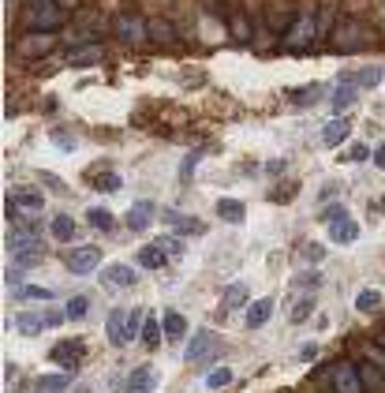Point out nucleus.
Wrapping results in <instances>:
<instances>
[{
	"instance_id": "1",
	"label": "nucleus",
	"mask_w": 385,
	"mask_h": 393,
	"mask_svg": "<svg viewBox=\"0 0 385 393\" xmlns=\"http://www.w3.org/2000/svg\"><path fill=\"white\" fill-rule=\"evenodd\" d=\"M329 41H333V49L340 53H356V49H370L374 41H378V34H374L370 27H363V23H351V19H340L337 30H329Z\"/></svg>"
},
{
	"instance_id": "2",
	"label": "nucleus",
	"mask_w": 385,
	"mask_h": 393,
	"mask_svg": "<svg viewBox=\"0 0 385 393\" xmlns=\"http://www.w3.org/2000/svg\"><path fill=\"white\" fill-rule=\"evenodd\" d=\"M64 19H68V12L57 4V0H30L27 4V12H23V27H30V30H57Z\"/></svg>"
},
{
	"instance_id": "3",
	"label": "nucleus",
	"mask_w": 385,
	"mask_h": 393,
	"mask_svg": "<svg viewBox=\"0 0 385 393\" xmlns=\"http://www.w3.org/2000/svg\"><path fill=\"white\" fill-rule=\"evenodd\" d=\"M314 38H318V19H314V15H300V19L288 27V34H284L281 46H284V49H307Z\"/></svg>"
},
{
	"instance_id": "4",
	"label": "nucleus",
	"mask_w": 385,
	"mask_h": 393,
	"mask_svg": "<svg viewBox=\"0 0 385 393\" xmlns=\"http://www.w3.org/2000/svg\"><path fill=\"white\" fill-rule=\"evenodd\" d=\"M64 266H68L71 274L86 277V274H94V270L102 266V251L97 247H71L68 255H64Z\"/></svg>"
},
{
	"instance_id": "5",
	"label": "nucleus",
	"mask_w": 385,
	"mask_h": 393,
	"mask_svg": "<svg viewBox=\"0 0 385 393\" xmlns=\"http://www.w3.org/2000/svg\"><path fill=\"white\" fill-rule=\"evenodd\" d=\"M116 34L120 38H124V41H131V46H142V41H146L150 38V23H146V19H142V15H116Z\"/></svg>"
},
{
	"instance_id": "6",
	"label": "nucleus",
	"mask_w": 385,
	"mask_h": 393,
	"mask_svg": "<svg viewBox=\"0 0 385 393\" xmlns=\"http://www.w3.org/2000/svg\"><path fill=\"white\" fill-rule=\"evenodd\" d=\"M105 333H108V341H113V345L135 341V333H131V311L113 308V315H108V322H105Z\"/></svg>"
},
{
	"instance_id": "7",
	"label": "nucleus",
	"mask_w": 385,
	"mask_h": 393,
	"mask_svg": "<svg viewBox=\"0 0 385 393\" xmlns=\"http://www.w3.org/2000/svg\"><path fill=\"white\" fill-rule=\"evenodd\" d=\"M139 281V274L131 266H124V262H113V266L102 270V285L105 289H131Z\"/></svg>"
},
{
	"instance_id": "8",
	"label": "nucleus",
	"mask_w": 385,
	"mask_h": 393,
	"mask_svg": "<svg viewBox=\"0 0 385 393\" xmlns=\"http://www.w3.org/2000/svg\"><path fill=\"white\" fill-rule=\"evenodd\" d=\"M83 341H60V345H52V352H49V359L52 364H60L64 371H71V367H79V359H83Z\"/></svg>"
},
{
	"instance_id": "9",
	"label": "nucleus",
	"mask_w": 385,
	"mask_h": 393,
	"mask_svg": "<svg viewBox=\"0 0 385 393\" xmlns=\"http://www.w3.org/2000/svg\"><path fill=\"white\" fill-rule=\"evenodd\" d=\"M333 389H337V393H359V389H363L359 367H351V364H337V367H333Z\"/></svg>"
},
{
	"instance_id": "10",
	"label": "nucleus",
	"mask_w": 385,
	"mask_h": 393,
	"mask_svg": "<svg viewBox=\"0 0 385 393\" xmlns=\"http://www.w3.org/2000/svg\"><path fill=\"white\" fill-rule=\"evenodd\" d=\"M41 206H46V199H41L38 191H19V195H8V217H15L19 210H27V214H38Z\"/></svg>"
},
{
	"instance_id": "11",
	"label": "nucleus",
	"mask_w": 385,
	"mask_h": 393,
	"mask_svg": "<svg viewBox=\"0 0 385 393\" xmlns=\"http://www.w3.org/2000/svg\"><path fill=\"white\" fill-rule=\"evenodd\" d=\"M153 389H158V371H153V367L131 371V378L124 386V393H153Z\"/></svg>"
},
{
	"instance_id": "12",
	"label": "nucleus",
	"mask_w": 385,
	"mask_h": 393,
	"mask_svg": "<svg viewBox=\"0 0 385 393\" xmlns=\"http://www.w3.org/2000/svg\"><path fill=\"white\" fill-rule=\"evenodd\" d=\"M46 49H52V34H49V30H38V34H27L23 41H19V53H23V57H41Z\"/></svg>"
},
{
	"instance_id": "13",
	"label": "nucleus",
	"mask_w": 385,
	"mask_h": 393,
	"mask_svg": "<svg viewBox=\"0 0 385 393\" xmlns=\"http://www.w3.org/2000/svg\"><path fill=\"white\" fill-rule=\"evenodd\" d=\"M329 240H337V244H356V240H359V225L351 221V214L329 225Z\"/></svg>"
},
{
	"instance_id": "14",
	"label": "nucleus",
	"mask_w": 385,
	"mask_h": 393,
	"mask_svg": "<svg viewBox=\"0 0 385 393\" xmlns=\"http://www.w3.org/2000/svg\"><path fill=\"white\" fill-rule=\"evenodd\" d=\"M217 217L228 221V225H244L247 221V206L239 199H221V202H217Z\"/></svg>"
},
{
	"instance_id": "15",
	"label": "nucleus",
	"mask_w": 385,
	"mask_h": 393,
	"mask_svg": "<svg viewBox=\"0 0 385 393\" xmlns=\"http://www.w3.org/2000/svg\"><path fill=\"white\" fill-rule=\"evenodd\" d=\"M270 315H273V300H270V296L255 300V303L247 308V330H258V326H266Z\"/></svg>"
},
{
	"instance_id": "16",
	"label": "nucleus",
	"mask_w": 385,
	"mask_h": 393,
	"mask_svg": "<svg viewBox=\"0 0 385 393\" xmlns=\"http://www.w3.org/2000/svg\"><path fill=\"white\" fill-rule=\"evenodd\" d=\"M127 228H135V233H142V228H150V221H153V202H135L127 210Z\"/></svg>"
},
{
	"instance_id": "17",
	"label": "nucleus",
	"mask_w": 385,
	"mask_h": 393,
	"mask_svg": "<svg viewBox=\"0 0 385 393\" xmlns=\"http://www.w3.org/2000/svg\"><path fill=\"white\" fill-rule=\"evenodd\" d=\"M161 221L176 228V233H202V221H195V217H183L180 210H161Z\"/></svg>"
},
{
	"instance_id": "18",
	"label": "nucleus",
	"mask_w": 385,
	"mask_h": 393,
	"mask_svg": "<svg viewBox=\"0 0 385 393\" xmlns=\"http://www.w3.org/2000/svg\"><path fill=\"white\" fill-rule=\"evenodd\" d=\"M161 326H164V341H183L187 337V319L180 311H164Z\"/></svg>"
},
{
	"instance_id": "19",
	"label": "nucleus",
	"mask_w": 385,
	"mask_h": 393,
	"mask_svg": "<svg viewBox=\"0 0 385 393\" xmlns=\"http://www.w3.org/2000/svg\"><path fill=\"white\" fill-rule=\"evenodd\" d=\"M164 258H169V251H164L161 244H146V247H139V266H142V270H161V266H164Z\"/></svg>"
},
{
	"instance_id": "20",
	"label": "nucleus",
	"mask_w": 385,
	"mask_h": 393,
	"mask_svg": "<svg viewBox=\"0 0 385 393\" xmlns=\"http://www.w3.org/2000/svg\"><path fill=\"white\" fill-rule=\"evenodd\" d=\"M210 348H214V333H210V330H202V333H195V337H191V345H187L183 359H187V364H199V356H206Z\"/></svg>"
},
{
	"instance_id": "21",
	"label": "nucleus",
	"mask_w": 385,
	"mask_h": 393,
	"mask_svg": "<svg viewBox=\"0 0 385 393\" xmlns=\"http://www.w3.org/2000/svg\"><path fill=\"white\" fill-rule=\"evenodd\" d=\"M348 131H351V120H329L326 131H322V143L326 146H340L348 139Z\"/></svg>"
},
{
	"instance_id": "22",
	"label": "nucleus",
	"mask_w": 385,
	"mask_h": 393,
	"mask_svg": "<svg viewBox=\"0 0 385 393\" xmlns=\"http://www.w3.org/2000/svg\"><path fill=\"white\" fill-rule=\"evenodd\" d=\"M359 378H363V386L367 389H382L385 386V367H378V364H359Z\"/></svg>"
},
{
	"instance_id": "23",
	"label": "nucleus",
	"mask_w": 385,
	"mask_h": 393,
	"mask_svg": "<svg viewBox=\"0 0 385 393\" xmlns=\"http://www.w3.org/2000/svg\"><path fill=\"white\" fill-rule=\"evenodd\" d=\"M244 303H247V285H244V281H236V285L225 289V296H221L225 311H236V308H244Z\"/></svg>"
},
{
	"instance_id": "24",
	"label": "nucleus",
	"mask_w": 385,
	"mask_h": 393,
	"mask_svg": "<svg viewBox=\"0 0 385 393\" xmlns=\"http://www.w3.org/2000/svg\"><path fill=\"white\" fill-rule=\"evenodd\" d=\"M142 341H146V348H158L164 341V326L153 315H146V322H142Z\"/></svg>"
},
{
	"instance_id": "25",
	"label": "nucleus",
	"mask_w": 385,
	"mask_h": 393,
	"mask_svg": "<svg viewBox=\"0 0 385 393\" xmlns=\"http://www.w3.org/2000/svg\"><path fill=\"white\" fill-rule=\"evenodd\" d=\"M97 60H102V46H83V49H71L68 53V64H79V68L97 64Z\"/></svg>"
},
{
	"instance_id": "26",
	"label": "nucleus",
	"mask_w": 385,
	"mask_h": 393,
	"mask_svg": "<svg viewBox=\"0 0 385 393\" xmlns=\"http://www.w3.org/2000/svg\"><path fill=\"white\" fill-rule=\"evenodd\" d=\"M49 233L57 240H71L75 236V217L71 214H57V217H52V225H49Z\"/></svg>"
},
{
	"instance_id": "27",
	"label": "nucleus",
	"mask_w": 385,
	"mask_h": 393,
	"mask_svg": "<svg viewBox=\"0 0 385 393\" xmlns=\"http://www.w3.org/2000/svg\"><path fill=\"white\" fill-rule=\"evenodd\" d=\"M15 326L23 330L27 337H34V333H41V326H46V315H34V311H23L15 319Z\"/></svg>"
},
{
	"instance_id": "28",
	"label": "nucleus",
	"mask_w": 385,
	"mask_h": 393,
	"mask_svg": "<svg viewBox=\"0 0 385 393\" xmlns=\"http://www.w3.org/2000/svg\"><path fill=\"white\" fill-rule=\"evenodd\" d=\"M356 308H359L363 315H374V311L382 308V292H378V289H363L359 296H356Z\"/></svg>"
},
{
	"instance_id": "29",
	"label": "nucleus",
	"mask_w": 385,
	"mask_h": 393,
	"mask_svg": "<svg viewBox=\"0 0 385 393\" xmlns=\"http://www.w3.org/2000/svg\"><path fill=\"white\" fill-rule=\"evenodd\" d=\"M150 38L169 46V41H176V30L169 27V19H150Z\"/></svg>"
},
{
	"instance_id": "30",
	"label": "nucleus",
	"mask_w": 385,
	"mask_h": 393,
	"mask_svg": "<svg viewBox=\"0 0 385 393\" xmlns=\"http://www.w3.org/2000/svg\"><path fill=\"white\" fill-rule=\"evenodd\" d=\"M86 221H90L94 228H102V233H113L116 221H113V214L102 210V206H94V210H86Z\"/></svg>"
},
{
	"instance_id": "31",
	"label": "nucleus",
	"mask_w": 385,
	"mask_h": 393,
	"mask_svg": "<svg viewBox=\"0 0 385 393\" xmlns=\"http://www.w3.org/2000/svg\"><path fill=\"white\" fill-rule=\"evenodd\" d=\"M288 97H292V105H311V102H318V97H322V86H318V83L300 86V90H288Z\"/></svg>"
},
{
	"instance_id": "32",
	"label": "nucleus",
	"mask_w": 385,
	"mask_h": 393,
	"mask_svg": "<svg viewBox=\"0 0 385 393\" xmlns=\"http://www.w3.org/2000/svg\"><path fill=\"white\" fill-rule=\"evenodd\" d=\"M68 371H60V375H46V378H38V389L41 393H60L64 386H68Z\"/></svg>"
},
{
	"instance_id": "33",
	"label": "nucleus",
	"mask_w": 385,
	"mask_h": 393,
	"mask_svg": "<svg viewBox=\"0 0 385 393\" xmlns=\"http://www.w3.org/2000/svg\"><path fill=\"white\" fill-rule=\"evenodd\" d=\"M311 311H314V296H303L295 308H288V322H303Z\"/></svg>"
},
{
	"instance_id": "34",
	"label": "nucleus",
	"mask_w": 385,
	"mask_h": 393,
	"mask_svg": "<svg viewBox=\"0 0 385 393\" xmlns=\"http://www.w3.org/2000/svg\"><path fill=\"white\" fill-rule=\"evenodd\" d=\"M348 105H356V86H340V90L333 94V109H337V113H344Z\"/></svg>"
},
{
	"instance_id": "35",
	"label": "nucleus",
	"mask_w": 385,
	"mask_h": 393,
	"mask_svg": "<svg viewBox=\"0 0 385 393\" xmlns=\"http://www.w3.org/2000/svg\"><path fill=\"white\" fill-rule=\"evenodd\" d=\"M120 184H124V180H120L116 172H102V177L94 180V191H105L108 195V191H120Z\"/></svg>"
},
{
	"instance_id": "36",
	"label": "nucleus",
	"mask_w": 385,
	"mask_h": 393,
	"mask_svg": "<svg viewBox=\"0 0 385 393\" xmlns=\"http://www.w3.org/2000/svg\"><path fill=\"white\" fill-rule=\"evenodd\" d=\"M64 311H68V319H86V311H90V300H86V296H71Z\"/></svg>"
},
{
	"instance_id": "37",
	"label": "nucleus",
	"mask_w": 385,
	"mask_h": 393,
	"mask_svg": "<svg viewBox=\"0 0 385 393\" xmlns=\"http://www.w3.org/2000/svg\"><path fill=\"white\" fill-rule=\"evenodd\" d=\"M370 154H374V150H370L367 143H351L344 154H340V161H367Z\"/></svg>"
},
{
	"instance_id": "38",
	"label": "nucleus",
	"mask_w": 385,
	"mask_h": 393,
	"mask_svg": "<svg viewBox=\"0 0 385 393\" xmlns=\"http://www.w3.org/2000/svg\"><path fill=\"white\" fill-rule=\"evenodd\" d=\"M228 382H232V367H217V371H210L206 386H210V389H221V386H228Z\"/></svg>"
},
{
	"instance_id": "39",
	"label": "nucleus",
	"mask_w": 385,
	"mask_h": 393,
	"mask_svg": "<svg viewBox=\"0 0 385 393\" xmlns=\"http://www.w3.org/2000/svg\"><path fill=\"white\" fill-rule=\"evenodd\" d=\"M378 83H382V71H374V68L351 75V86H378Z\"/></svg>"
},
{
	"instance_id": "40",
	"label": "nucleus",
	"mask_w": 385,
	"mask_h": 393,
	"mask_svg": "<svg viewBox=\"0 0 385 393\" xmlns=\"http://www.w3.org/2000/svg\"><path fill=\"white\" fill-rule=\"evenodd\" d=\"M19 300H52V292L38 289V285H23V289H19Z\"/></svg>"
},
{
	"instance_id": "41",
	"label": "nucleus",
	"mask_w": 385,
	"mask_h": 393,
	"mask_svg": "<svg viewBox=\"0 0 385 393\" xmlns=\"http://www.w3.org/2000/svg\"><path fill=\"white\" fill-rule=\"evenodd\" d=\"M340 217H348V210H344L340 202H333V206H322V221L333 225V221H340Z\"/></svg>"
},
{
	"instance_id": "42",
	"label": "nucleus",
	"mask_w": 385,
	"mask_h": 393,
	"mask_svg": "<svg viewBox=\"0 0 385 393\" xmlns=\"http://www.w3.org/2000/svg\"><path fill=\"white\" fill-rule=\"evenodd\" d=\"M232 30H236V38H239V41H247V38H251V23H247L244 15H236V19H232Z\"/></svg>"
},
{
	"instance_id": "43",
	"label": "nucleus",
	"mask_w": 385,
	"mask_h": 393,
	"mask_svg": "<svg viewBox=\"0 0 385 393\" xmlns=\"http://www.w3.org/2000/svg\"><path fill=\"white\" fill-rule=\"evenodd\" d=\"M199 158H202V150H195V154L183 161V169H180V177H183V180H191V172H195V165H199Z\"/></svg>"
},
{
	"instance_id": "44",
	"label": "nucleus",
	"mask_w": 385,
	"mask_h": 393,
	"mask_svg": "<svg viewBox=\"0 0 385 393\" xmlns=\"http://www.w3.org/2000/svg\"><path fill=\"white\" fill-rule=\"evenodd\" d=\"M161 247L169 251V255H180V251H183V244H180L176 236H161Z\"/></svg>"
},
{
	"instance_id": "45",
	"label": "nucleus",
	"mask_w": 385,
	"mask_h": 393,
	"mask_svg": "<svg viewBox=\"0 0 385 393\" xmlns=\"http://www.w3.org/2000/svg\"><path fill=\"white\" fill-rule=\"evenodd\" d=\"M64 319H68V311H57V308L46 311V326H52V330H57V326H60Z\"/></svg>"
},
{
	"instance_id": "46",
	"label": "nucleus",
	"mask_w": 385,
	"mask_h": 393,
	"mask_svg": "<svg viewBox=\"0 0 385 393\" xmlns=\"http://www.w3.org/2000/svg\"><path fill=\"white\" fill-rule=\"evenodd\" d=\"M370 161H374V165H378V169H385V146H374Z\"/></svg>"
},
{
	"instance_id": "47",
	"label": "nucleus",
	"mask_w": 385,
	"mask_h": 393,
	"mask_svg": "<svg viewBox=\"0 0 385 393\" xmlns=\"http://www.w3.org/2000/svg\"><path fill=\"white\" fill-rule=\"evenodd\" d=\"M300 356H303V359H314V356H318V345H314V341H307V345L300 348Z\"/></svg>"
},
{
	"instance_id": "48",
	"label": "nucleus",
	"mask_w": 385,
	"mask_h": 393,
	"mask_svg": "<svg viewBox=\"0 0 385 393\" xmlns=\"http://www.w3.org/2000/svg\"><path fill=\"white\" fill-rule=\"evenodd\" d=\"M322 281V274H303V277H295V285H318Z\"/></svg>"
},
{
	"instance_id": "49",
	"label": "nucleus",
	"mask_w": 385,
	"mask_h": 393,
	"mask_svg": "<svg viewBox=\"0 0 385 393\" xmlns=\"http://www.w3.org/2000/svg\"><path fill=\"white\" fill-rule=\"evenodd\" d=\"M303 255H307V258H322L326 251H322V247H314V244H307V247H303Z\"/></svg>"
},
{
	"instance_id": "50",
	"label": "nucleus",
	"mask_w": 385,
	"mask_h": 393,
	"mask_svg": "<svg viewBox=\"0 0 385 393\" xmlns=\"http://www.w3.org/2000/svg\"><path fill=\"white\" fill-rule=\"evenodd\" d=\"M370 364H378V367H385V348L378 352V348H370Z\"/></svg>"
},
{
	"instance_id": "51",
	"label": "nucleus",
	"mask_w": 385,
	"mask_h": 393,
	"mask_svg": "<svg viewBox=\"0 0 385 393\" xmlns=\"http://www.w3.org/2000/svg\"><path fill=\"white\" fill-rule=\"evenodd\" d=\"M57 4L64 8V12H71V8H75V4H79V0H57Z\"/></svg>"
},
{
	"instance_id": "52",
	"label": "nucleus",
	"mask_w": 385,
	"mask_h": 393,
	"mask_svg": "<svg viewBox=\"0 0 385 393\" xmlns=\"http://www.w3.org/2000/svg\"><path fill=\"white\" fill-rule=\"evenodd\" d=\"M374 345H378V348H385V330H378V337H374Z\"/></svg>"
},
{
	"instance_id": "53",
	"label": "nucleus",
	"mask_w": 385,
	"mask_h": 393,
	"mask_svg": "<svg viewBox=\"0 0 385 393\" xmlns=\"http://www.w3.org/2000/svg\"><path fill=\"white\" fill-rule=\"evenodd\" d=\"M378 210H382V214H385V195H382V202H378Z\"/></svg>"
}]
</instances>
